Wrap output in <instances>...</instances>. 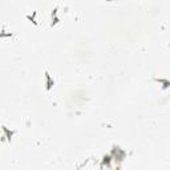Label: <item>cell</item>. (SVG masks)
Listing matches in <instances>:
<instances>
[{
  "mask_svg": "<svg viewBox=\"0 0 170 170\" xmlns=\"http://www.w3.org/2000/svg\"><path fill=\"white\" fill-rule=\"evenodd\" d=\"M2 128H3V141H5V140L11 141V138H12L13 135H15L16 132H15V130H9L5 125H3Z\"/></svg>",
  "mask_w": 170,
  "mask_h": 170,
  "instance_id": "7a4b0ae2",
  "label": "cell"
},
{
  "mask_svg": "<svg viewBox=\"0 0 170 170\" xmlns=\"http://www.w3.org/2000/svg\"><path fill=\"white\" fill-rule=\"evenodd\" d=\"M57 21H59V19H57V8H55L52 11V25H55Z\"/></svg>",
  "mask_w": 170,
  "mask_h": 170,
  "instance_id": "8992f818",
  "label": "cell"
},
{
  "mask_svg": "<svg viewBox=\"0 0 170 170\" xmlns=\"http://www.w3.org/2000/svg\"><path fill=\"white\" fill-rule=\"evenodd\" d=\"M112 154H108V155H104L103 157V162H101V166H109L110 165V162H112Z\"/></svg>",
  "mask_w": 170,
  "mask_h": 170,
  "instance_id": "277c9868",
  "label": "cell"
},
{
  "mask_svg": "<svg viewBox=\"0 0 170 170\" xmlns=\"http://www.w3.org/2000/svg\"><path fill=\"white\" fill-rule=\"evenodd\" d=\"M155 81H158V83L164 84V85H162V88H164V89H166V88H169V86H170V81H169V80H164V78H155Z\"/></svg>",
  "mask_w": 170,
  "mask_h": 170,
  "instance_id": "5b68a950",
  "label": "cell"
},
{
  "mask_svg": "<svg viewBox=\"0 0 170 170\" xmlns=\"http://www.w3.org/2000/svg\"><path fill=\"white\" fill-rule=\"evenodd\" d=\"M116 170H121V169H120V166H117V167H116Z\"/></svg>",
  "mask_w": 170,
  "mask_h": 170,
  "instance_id": "52a82bcc",
  "label": "cell"
},
{
  "mask_svg": "<svg viewBox=\"0 0 170 170\" xmlns=\"http://www.w3.org/2000/svg\"><path fill=\"white\" fill-rule=\"evenodd\" d=\"M125 155H126V153L124 152L121 148H118V146H113V149H112V157L114 158V161H116L117 164H121L122 160L125 158Z\"/></svg>",
  "mask_w": 170,
  "mask_h": 170,
  "instance_id": "6da1fadb",
  "label": "cell"
},
{
  "mask_svg": "<svg viewBox=\"0 0 170 170\" xmlns=\"http://www.w3.org/2000/svg\"><path fill=\"white\" fill-rule=\"evenodd\" d=\"M53 85H55V80L51 77L48 72H45V89H47V92H49Z\"/></svg>",
  "mask_w": 170,
  "mask_h": 170,
  "instance_id": "3957f363",
  "label": "cell"
}]
</instances>
